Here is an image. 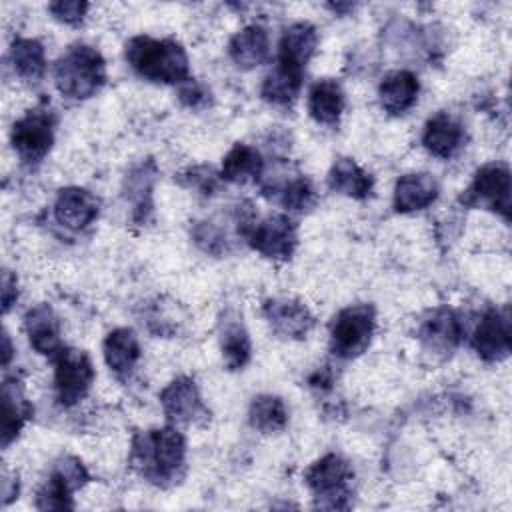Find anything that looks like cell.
<instances>
[{"instance_id": "obj_1", "label": "cell", "mask_w": 512, "mask_h": 512, "mask_svg": "<svg viewBox=\"0 0 512 512\" xmlns=\"http://www.w3.org/2000/svg\"><path fill=\"white\" fill-rule=\"evenodd\" d=\"M184 438L176 428H160L134 440L132 460L144 478L154 484L176 482L184 468Z\"/></svg>"}, {"instance_id": "obj_2", "label": "cell", "mask_w": 512, "mask_h": 512, "mask_svg": "<svg viewBox=\"0 0 512 512\" xmlns=\"http://www.w3.org/2000/svg\"><path fill=\"white\" fill-rule=\"evenodd\" d=\"M126 60L142 78L152 82L182 84L188 80L186 52L174 40L136 36L126 44Z\"/></svg>"}, {"instance_id": "obj_3", "label": "cell", "mask_w": 512, "mask_h": 512, "mask_svg": "<svg viewBox=\"0 0 512 512\" xmlns=\"http://www.w3.org/2000/svg\"><path fill=\"white\" fill-rule=\"evenodd\" d=\"M106 80L102 54L86 44L72 46L54 66V82L58 90L74 100L94 96Z\"/></svg>"}, {"instance_id": "obj_4", "label": "cell", "mask_w": 512, "mask_h": 512, "mask_svg": "<svg viewBox=\"0 0 512 512\" xmlns=\"http://www.w3.org/2000/svg\"><path fill=\"white\" fill-rule=\"evenodd\" d=\"M374 332V308L356 304L344 308L332 322L330 346L340 358H354L362 354Z\"/></svg>"}, {"instance_id": "obj_5", "label": "cell", "mask_w": 512, "mask_h": 512, "mask_svg": "<svg viewBox=\"0 0 512 512\" xmlns=\"http://www.w3.org/2000/svg\"><path fill=\"white\" fill-rule=\"evenodd\" d=\"M350 480H352L350 464L336 454H326L306 470V484L310 486L314 496L320 500V506L324 508L346 506L344 500L350 494L348 490Z\"/></svg>"}, {"instance_id": "obj_6", "label": "cell", "mask_w": 512, "mask_h": 512, "mask_svg": "<svg viewBox=\"0 0 512 512\" xmlns=\"http://www.w3.org/2000/svg\"><path fill=\"white\" fill-rule=\"evenodd\" d=\"M94 380V368L86 352L62 348L54 360V386L58 400L72 406L86 396Z\"/></svg>"}, {"instance_id": "obj_7", "label": "cell", "mask_w": 512, "mask_h": 512, "mask_svg": "<svg viewBox=\"0 0 512 512\" xmlns=\"http://www.w3.org/2000/svg\"><path fill=\"white\" fill-rule=\"evenodd\" d=\"M54 142L52 118L44 110L28 112L12 128V146L24 162H40Z\"/></svg>"}, {"instance_id": "obj_8", "label": "cell", "mask_w": 512, "mask_h": 512, "mask_svg": "<svg viewBox=\"0 0 512 512\" xmlns=\"http://www.w3.org/2000/svg\"><path fill=\"white\" fill-rule=\"evenodd\" d=\"M468 204H484L492 210H498L504 218L510 214V172L502 164H486L482 166L466 196H462Z\"/></svg>"}, {"instance_id": "obj_9", "label": "cell", "mask_w": 512, "mask_h": 512, "mask_svg": "<svg viewBox=\"0 0 512 512\" xmlns=\"http://www.w3.org/2000/svg\"><path fill=\"white\" fill-rule=\"evenodd\" d=\"M250 244L266 258L284 260L296 246V226L284 214H272L258 224H252L248 232Z\"/></svg>"}, {"instance_id": "obj_10", "label": "cell", "mask_w": 512, "mask_h": 512, "mask_svg": "<svg viewBox=\"0 0 512 512\" xmlns=\"http://www.w3.org/2000/svg\"><path fill=\"white\" fill-rule=\"evenodd\" d=\"M88 482V472L78 458H62L42 492L38 494V508H72L70 494Z\"/></svg>"}, {"instance_id": "obj_11", "label": "cell", "mask_w": 512, "mask_h": 512, "mask_svg": "<svg viewBox=\"0 0 512 512\" xmlns=\"http://www.w3.org/2000/svg\"><path fill=\"white\" fill-rule=\"evenodd\" d=\"M160 402H162L164 414L174 422L190 424L206 418V408L202 404L196 384L190 378H178L170 382L162 390Z\"/></svg>"}, {"instance_id": "obj_12", "label": "cell", "mask_w": 512, "mask_h": 512, "mask_svg": "<svg viewBox=\"0 0 512 512\" xmlns=\"http://www.w3.org/2000/svg\"><path fill=\"white\" fill-rule=\"evenodd\" d=\"M472 346L484 360H502L510 352V322L498 310H488L472 336Z\"/></svg>"}, {"instance_id": "obj_13", "label": "cell", "mask_w": 512, "mask_h": 512, "mask_svg": "<svg viewBox=\"0 0 512 512\" xmlns=\"http://www.w3.org/2000/svg\"><path fill=\"white\" fill-rule=\"evenodd\" d=\"M272 330L284 338H302L314 324L310 310L292 298H274L264 304Z\"/></svg>"}, {"instance_id": "obj_14", "label": "cell", "mask_w": 512, "mask_h": 512, "mask_svg": "<svg viewBox=\"0 0 512 512\" xmlns=\"http://www.w3.org/2000/svg\"><path fill=\"white\" fill-rule=\"evenodd\" d=\"M98 210H100L98 198L84 188L60 190L54 204L56 220L70 230H82L88 224H92L98 216Z\"/></svg>"}, {"instance_id": "obj_15", "label": "cell", "mask_w": 512, "mask_h": 512, "mask_svg": "<svg viewBox=\"0 0 512 512\" xmlns=\"http://www.w3.org/2000/svg\"><path fill=\"white\" fill-rule=\"evenodd\" d=\"M24 328L30 340V346L38 354H58L60 346V326L48 304H38L24 316Z\"/></svg>"}, {"instance_id": "obj_16", "label": "cell", "mask_w": 512, "mask_h": 512, "mask_svg": "<svg viewBox=\"0 0 512 512\" xmlns=\"http://www.w3.org/2000/svg\"><path fill=\"white\" fill-rule=\"evenodd\" d=\"M318 34L316 28L308 22H296L284 30L280 48H278V64L290 66L294 70H304L306 62L316 50Z\"/></svg>"}, {"instance_id": "obj_17", "label": "cell", "mask_w": 512, "mask_h": 512, "mask_svg": "<svg viewBox=\"0 0 512 512\" xmlns=\"http://www.w3.org/2000/svg\"><path fill=\"white\" fill-rule=\"evenodd\" d=\"M418 78L408 70H394L384 76L378 88L380 104L390 114H404L418 98Z\"/></svg>"}, {"instance_id": "obj_18", "label": "cell", "mask_w": 512, "mask_h": 512, "mask_svg": "<svg viewBox=\"0 0 512 512\" xmlns=\"http://www.w3.org/2000/svg\"><path fill=\"white\" fill-rule=\"evenodd\" d=\"M464 140V130L458 120H454L446 112H438L426 122L422 144L426 150L438 158H450Z\"/></svg>"}, {"instance_id": "obj_19", "label": "cell", "mask_w": 512, "mask_h": 512, "mask_svg": "<svg viewBox=\"0 0 512 512\" xmlns=\"http://www.w3.org/2000/svg\"><path fill=\"white\" fill-rule=\"evenodd\" d=\"M438 196V184L430 174H404L394 186V208L414 212L430 206Z\"/></svg>"}, {"instance_id": "obj_20", "label": "cell", "mask_w": 512, "mask_h": 512, "mask_svg": "<svg viewBox=\"0 0 512 512\" xmlns=\"http://www.w3.org/2000/svg\"><path fill=\"white\" fill-rule=\"evenodd\" d=\"M228 54L238 68L250 70L262 64L268 56V34L262 26H246L234 34L228 44Z\"/></svg>"}, {"instance_id": "obj_21", "label": "cell", "mask_w": 512, "mask_h": 512, "mask_svg": "<svg viewBox=\"0 0 512 512\" xmlns=\"http://www.w3.org/2000/svg\"><path fill=\"white\" fill-rule=\"evenodd\" d=\"M104 360L118 376H128L140 360V344L132 330L116 328L104 340Z\"/></svg>"}, {"instance_id": "obj_22", "label": "cell", "mask_w": 512, "mask_h": 512, "mask_svg": "<svg viewBox=\"0 0 512 512\" xmlns=\"http://www.w3.org/2000/svg\"><path fill=\"white\" fill-rule=\"evenodd\" d=\"M344 110V92L334 80H320L308 92V112L324 126H334Z\"/></svg>"}, {"instance_id": "obj_23", "label": "cell", "mask_w": 512, "mask_h": 512, "mask_svg": "<svg viewBox=\"0 0 512 512\" xmlns=\"http://www.w3.org/2000/svg\"><path fill=\"white\" fill-rule=\"evenodd\" d=\"M420 338L428 350L436 354H450L460 340L458 318L450 310L434 312L422 326Z\"/></svg>"}, {"instance_id": "obj_24", "label": "cell", "mask_w": 512, "mask_h": 512, "mask_svg": "<svg viewBox=\"0 0 512 512\" xmlns=\"http://www.w3.org/2000/svg\"><path fill=\"white\" fill-rule=\"evenodd\" d=\"M32 408L22 396V388L18 382L6 380L2 386V442L8 446L18 432L22 430L24 422L30 418Z\"/></svg>"}, {"instance_id": "obj_25", "label": "cell", "mask_w": 512, "mask_h": 512, "mask_svg": "<svg viewBox=\"0 0 512 512\" xmlns=\"http://www.w3.org/2000/svg\"><path fill=\"white\" fill-rule=\"evenodd\" d=\"M328 186L350 198H366L372 190V178L354 160L340 158L334 162L328 174Z\"/></svg>"}, {"instance_id": "obj_26", "label": "cell", "mask_w": 512, "mask_h": 512, "mask_svg": "<svg viewBox=\"0 0 512 512\" xmlns=\"http://www.w3.org/2000/svg\"><path fill=\"white\" fill-rule=\"evenodd\" d=\"M302 86V70L276 64V68L264 78L262 98L274 106H288L296 100Z\"/></svg>"}, {"instance_id": "obj_27", "label": "cell", "mask_w": 512, "mask_h": 512, "mask_svg": "<svg viewBox=\"0 0 512 512\" xmlns=\"http://www.w3.org/2000/svg\"><path fill=\"white\" fill-rule=\"evenodd\" d=\"M262 172V156L248 144H236L222 162V178L228 182H246Z\"/></svg>"}, {"instance_id": "obj_28", "label": "cell", "mask_w": 512, "mask_h": 512, "mask_svg": "<svg viewBox=\"0 0 512 512\" xmlns=\"http://www.w3.org/2000/svg\"><path fill=\"white\" fill-rule=\"evenodd\" d=\"M10 58L16 74L24 80H38L44 74L46 58H44V48L38 40L18 38L12 44Z\"/></svg>"}, {"instance_id": "obj_29", "label": "cell", "mask_w": 512, "mask_h": 512, "mask_svg": "<svg viewBox=\"0 0 512 512\" xmlns=\"http://www.w3.org/2000/svg\"><path fill=\"white\" fill-rule=\"evenodd\" d=\"M250 424L260 432H278L288 422V412L284 402L278 396L262 394L250 404Z\"/></svg>"}, {"instance_id": "obj_30", "label": "cell", "mask_w": 512, "mask_h": 512, "mask_svg": "<svg viewBox=\"0 0 512 512\" xmlns=\"http://www.w3.org/2000/svg\"><path fill=\"white\" fill-rule=\"evenodd\" d=\"M220 348H222L224 362L230 370H238L250 360V338L242 322L230 320L224 324L222 336H220Z\"/></svg>"}, {"instance_id": "obj_31", "label": "cell", "mask_w": 512, "mask_h": 512, "mask_svg": "<svg viewBox=\"0 0 512 512\" xmlns=\"http://www.w3.org/2000/svg\"><path fill=\"white\" fill-rule=\"evenodd\" d=\"M314 200V188L306 178H296L284 186L282 204L290 210H308L310 206H314Z\"/></svg>"}, {"instance_id": "obj_32", "label": "cell", "mask_w": 512, "mask_h": 512, "mask_svg": "<svg viewBox=\"0 0 512 512\" xmlns=\"http://www.w3.org/2000/svg\"><path fill=\"white\" fill-rule=\"evenodd\" d=\"M178 94H180V100H182L188 108H194V110L208 106V100H210V90H208L206 86L198 84V82L192 80V78H188V80H184V82L180 84V92H178Z\"/></svg>"}, {"instance_id": "obj_33", "label": "cell", "mask_w": 512, "mask_h": 512, "mask_svg": "<svg viewBox=\"0 0 512 512\" xmlns=\"http://www.w3.org/2000/svg\"><path fill=\"white\" fill-rule=\"evenodd\" d=\"M48 8L58 20H64L68 24H76L84 18V12L88 10V4L72 0V2H54Z\"/></svg>"}, {"instance_id": "obj_34", "label": "cell", "mask_w": 512, "mask_h": 512, "mask_svg": "<svg viewBox=\"0 0 512 512\" xmlns=\"http://www.w3.org/2000/svg\"><path fill=\"white\" fill-rule=\"evenodd\" d=\"M12 300H16V280L10 276V272H4L2 278V302H4V312L12 306Z\"/></svg>"}, {"instance_id": "obj_35", "label": "cell", "mask_w": 512, "mask_h": 512, "mask_svg": "<svg viewBox=\"0 0 512 512\" xmlns=\"http://www.w3.org/2000/svg\"><path fill=\"white\" fill-rule=\"evenodd\" d=\"M10 354H12V352H10V338H8V334H4V360H2V362H4V366L8 364Z\"/></svg>"}]
</instances>
